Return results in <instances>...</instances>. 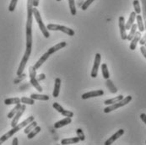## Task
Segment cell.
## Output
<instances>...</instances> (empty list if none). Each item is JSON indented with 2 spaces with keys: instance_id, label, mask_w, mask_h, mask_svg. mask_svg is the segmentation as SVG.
Instances as JSON below:
<instances>
[{
  "instance_id": "1",
  "label": "cell",
  "mask_w": 146,
  "mask_h": 145,
  "mask_svg": "<svg viewBox=\"0 0 146 145\" xmlns=\"http://www.w3.org/2000/svg\"><path fill=\"white\" fill-rule=\"evenodd\" d=\"M32 22L33 3L32 0H27V22H26V47L32 48Z\"/></svg>"
},
{
  "instance_id": "2",
  "label": "cell",
  "mask_w": 146,
  "mask_h": 145,
  "mask_svg": "<svg viewBox=\"0 0 146 145\" xmlns=\"http://www.w3.org/2000/svg\"><path fill=\"white\" fill-rule=\"evenodd\" d=\"M34 117H29L28 118H26L25 121H23L20 124H17L15 126H14V127H12V129L10 130V131H9L8 132H6L5 134H3L1 138H0V144H3L6 140H8L10 137H12L14 134H15L17 132H19L20 130H21L22 128H24L25 126H26L27 125L29 124V123H31V122H33L34 121Z\"/></svg>"
},
{
  "instance_id": "3",
  "label": "cell",
  "mask_w": 146,
  "mask_h": 145,
  "mask_svg": "<svg viewBox=\"0 0 146 145\" xmlns=\"http://www.w3.org/2000/svg\"><path fill=\"white\" fill-rule=\"evenodd\" d=\"M33 15L35 16L36 21L37 24H38V26H39L41 31L42 32L43 36H45V38H49L50 34H49V32H48V30L46 29V27L45 26L44 23L42 22V17H41V15H40V12L38 11V9H37L36 7L33 8Z\"/></svg>"
},
{
  "instance_id": "4",
  "label": "cell",
  "mask_w": 146,
  "mask_h": 145,
  "mask_svg": "<svg viewBox=\"0 0 146 145\" xmlns=\"http://www.w3.org/2000/svg\"><path fill=\"white\" fill-rule=\"evenodd\" d=\"M131 101H132V96L127 95V96H126L125 98H123L122 101H117V102L114 104H111V105H108L107 107H106L104 109V112L105 113H109V112H111L112 111H115V110H117V109H118L120 107H123L126 105H127Z\"/></svg>"
},
{
  "instance_id": "5",
  "label": "cell",
  "mask_w": 146,
  "mask_h": 145,
  "mask_svg": "<svg viewBox=\"0 0 146 145\" xmlns=\"http://www.w3.org/2000/svg\"><path fill=\"white\" fill-rule=\"evenodd\" d=\"M46 29L47 30H60L63 33L70 36H74V31L68 28V27H66L64 25H59V24H50L46 26Z\"/></svg>"
},
{
  "instance_id": "6",
  "label": "cell",
  "mask_w": 146,
  "mask_h": 145,
  "mask_svg": "<svg viewBox=\"0 0 146 145\" xmlns=\"http://www.w3.org/2000/svg\"><path fill=\"white\" fill-rule=\"evenodd\" d=\"M31 49L32 48H27L26 47L25 54H24V57H23V58L21 60L20 66H19V68H18V71H17V76L21 75V73H23L24 69L25 68V65H26V63H27L29 58H30V56H31Z\"/></svg>"
},
{
  "instance_id": "7",
  "label": "cell",
  "mask_w": 146,
  "mask_h": 145,
  "mask_svg": "<svg viewBox=\"0 0 146 145\" xmlns=\"http://www.w3.org/2000/svg\"><path fill=\"white\" fill-rule=\"evenodd\" d=\"M101 60H102L101 54L100 53H96V58H95L94 65H93V68H92V70H91V73H90L92 78H96L97 77L98 69H99V67L101 65Z\"/></svg>"
},
{
  "instance_id": "8",
  "label": "cell",
  "mask_w": 146,
  "mask_h": 145,
  "mask_svg": "<svg viewBox=\"0 0 146 145\" xmlns=\"http://www.w3.org/2000/svg\"><path fill=\"white\" fill-rule=\"evenodd\" d=\"M25 109H26L25 104L22 105H21V107L20 108V110L18 111V112H17V113L15 115V117H13V120H12V122H11V126H12V127L15 126L16 125L18 124L19 120H20V118L21 117V116L23 115V113L25 112Z\"/></svg>"
},
{
  "instance_id": "9",
  "label": "cell",
  "mask_w": 146,
  "mask_h": 145,
  "mask_svg": "<svg viewBox=\"0 0 146 145\" xmlns=\"http://www.w3.org/2000/svg\"><path fill=\"white\" fill-rule=\"evenodd\" d=\"M104 95V91L102 89H98V90H93V91H90L87 93H84L82 95V99L86 100L89 98H92V97H97V96H102Z\"/></svg>"
},
{
  "instance_id": "10",
  "label": "cell",
  "mask_w": 146,
  "mask_h": 145,
  "mask_svg": "<svg viewBox=\"0 0 146 145\" xmlns=\"http://www.w3.org/2000/svg\"><path fill=\"white\" fill-rule=\"evenodd\" d=\"M119 29H120V35H121V38L122 40H127V32H126L125 28V20L123 16H120L119 17Z\"/></svg>"
},
{
  "instance_id": "11",
  "label": "cell",
  "mask_w": 146,
  "mask_h": 145,
  "mask_svg": "<svg viewBox=\"0 0 146 145\" xmlns=\"http://www.w3.org/2000/svg\"><path fill=\"white\" fill-rule=\"evenodd\" d=\"M124 133V130L123 129H119L117 132H115L110 138H108L106 143H105V145H111L117 139H118L120 137H122Z\"/></svg>"
},
{
  "instance_id": "12",
  "label": "cell",
  "mask_w": 146,
  "mask_h": 145,
  "mask_svg": "<svg viewBox=\"0 0 146 145\" xmlns=\"http://www.w3.org/2000/svg\"><path fill=\"white\" fill-rule=\"evenodd\" d=\"M140 38H141V32H140V31H136V33H135L134 36H133V39L130 41V42H131V43H130V46H129L130 50L133 51V50H135V49H136L137 45H138V42H139Z\"/></svg>"
},
{
  "instance_id": "13",
  "label": "cell",
  "mask_w": 146,
  "mask_h": 145,
  "mask_svg": "<svg viewBox=\"0 0 146 145\" xmlns=\"http://www.w3.org/2000/svg\"><path fill=\"white\" fill-rule=\"evenodd\" d=\"M66 46H67V43H66V42H59L58 44H57V45L53 46L52 47H51L50 49H48L47 52H48L50 55H52V54L55 53L56 52H58V50H60V49H62V48H63V47H65Z\"/></svg>"
},
{
  "instance_id": "14",
  "label": "cell",
  "mask_w": 146,
  "mask_h": 145,
  "mask_svg": "<svg viewBox=\"0 0 146 145\" xmlns=\"http://www.w3.org/2000/svg\"><path fill=\"white\" fill-rule=\"evenodd\" d=\"M71 122H72L71 117H65L63 120H61V121L56 122V123L54 124V128H56V129L61 128V127H63V126H66V125L70 124Z\"/></svg>"
},
{
  "instance_id": "15",
  "label": "cell",
  "mask_w": 146,
  "mask_h": 145,
  "mask_svg": "<svg viewBox=\"0 0 146 145\" xmlns=\"http://www.w3.org/2000/svg\"><path fill=\"white\" fill-rule=\"evenodd\" d=\"M60 87H61V79L59 78H57L55 79V85H54V89H53V93H52L53 97L57 98L59 95Z\"/></svg>"
},
{
  "instance_id": "16",
  "label": "cell",
  "mask_w": 146,
  "mask_h": 145,
  "mask_svg": "<svg viewBox=\"0 0 146 145\" xmlns=\"http://www.w3.org/2000/svg\"><path fill=\"white\" fill-rule=\"evenodd\" d=\"M136 15H137V14H136L134 11L132 12V13L130 14V16H129V18H128V21H127V23L125 24L126 30H130L131 26L134 24V21H135V19H136Z\"/></svg>"
},
{
  "instance_id": "17",
  "label": "cell",
  "mask_w": 146,
  "mask_h": 145,
  "mask_svg": "<svg viewBox=\"0 0 146 145\" xmlns=\"http://www.w3.org/2000/svg\"><path fill=\"white\" fill-rule=\"evenodd\" d=\"M49 57H50V54H49L48 52H46V53H44L42 57H41V58H40V59H39L37 62H36V64L34 65V68H35L36 69H38V68H39L42 66V64H43L44 62L47 60V58H48Z\"/></svg>"
},
{
  "instance_id": "18",
  "label": "cell",
  "mask_w": 146,
  "mask_h": 145,
  "mask_svg": "<svg viewBox=\"0 0 146 145\" xmlns=\"http://www.w3.org/2000/svg\"><path fill=\"white\" fill-rule=\"evenodd\" d=\"M136 20H137V26H138L139 31H140L141 33L144 32L145 30V28L143 17L141 15H136Z\"/></svg>"
},
{
  "instance_id": "19",
  "label": "cell",
  "mask_w": 146,
  "mask_h": 145,
  "mask_svg": "<svg viewBox=\"0 0 146 145\" xmlns=\"http://www.w3.org/2000/svg\"><path fill=\"white\" fill-rule=\"evenodd\" d=\"M106 85L107 89H109V91H110L111 93H112V94H116V93L117 92V87L115 86V84L113 83V82H112L110 79H106Z\"/></svg>"
},
{
  "instance_id": "20",
  "label": "cell",
  "mask_w": 146,
  "mask_h": 145,
  "mask_svg": "<svg viewBox=\"0 0 146 145\" xmlns=\"http://www.w3.org/2000/svg\"><path fill=\"white\" fill-rule=\"evenodd\" d=\"M80 138L78 137H75V138H64L61 141V144L63 145H67V144H77L79 143Z\"/></svg>"
},
{
  "instance_id": "21",
  "label": "cell",
  "mask_w": 146,
  "mask_h": 145,
  "mask_svg": "<svg viewBox=\"0 0 146 145\" xmlns=\"http://www.w3.org/2000/svg\"><path fill=\"white\" fill-rule=\"evenodd\" d=\"M31 98H32L33 100H37V101H48L49 100V96L46 95H38V94H31Z\"/></svg>"
},
{
  "instance_id": "22",
  "label": "cell",
  "mask_w": 146,
  "mask_h": 145,
  "mask_svg": "<svg viewBox=\"0 0 146 145\" xmlns=\"http://www.w3.org/2000/svg\"><path fill=\"white\" fill-rule=\"evenodd\" d=\"M123 98H124L123 95H118V96H117V97H115V98H112V99H109V100L105 101L104 104L106 105H111V104H114L116 103V102H117V101H122Z\"/></svg>"
},
{
  "instance_id": "23",
  "label": "cell",
  "mask_w": 146,
  "mask_h": 145,
  "mask_svg": "<svg viewBox=\"0 0 146 145\" xmlns=\"http://www.w3.org/2000/svg\"><path fill=\"white\" fill-rule=\"evenodd\" d=\"M137 29H138V26H137V24H133L131 28H130V31H129V34L127 35V40L128 41H131L133 39V37L134 36L136 31H137Z\"/></svg>"
},
{
  "instance_id": "24",
  "label": "cell",
  "mask_w": 146,
  "mask_h": 145,
  "mask_svg": "<svg viewBox=\"0 0 146 145\" xmlns=\"http://www.w3.org/2000/svg\"><path fill=\"white\" fill-rule=\"evenodd\" d=\"M41 130H42V128L40 127V126H36L34 129H32L28 134H27V138H28V139H31V138H33L37 133H39L40 132H41Z\"/></svg>"
},
{
  "instance_id": "25",
  "label": "cell",
  "mask_w": 146,
  "mask_h": 145,
  "mask_svg": "<svg viewBox=\"0 0 146 145\" xmlns=\"http://www.w3.org/2000/svg\"><path fill=\"white\" fill-rule=\"evenodd\" d=\"M21 103V101L20 98L18 97H15V98H9V99H6L4 101V104L7 105H16V104Z\"/></svg>"
},
{
  "instance_id": "26",
  "label": "cell",
  "mask_w": 146,
  "mask_h": 145,
  "mask_svg": "<svg viewBox=\"0 0 146 145\" xmlns=\"http://www.w3.org/2000/svg\"><path fill=\"white\" fill-rule=\"evenodd\" d=\"M21 105H21V103L16 104L15 106V107L11 110V111L8 114V118H9V119H10V118H13V117H15V114L18 112V111L20 110Z\"/></svg>"
},
{
  "instance_id": "27",
  "label": "cell",
  "mask_w": 146,
  "mask_h": 145,
  "mask_svg": "<svg viewBox=\"0 0 146 145\" xmlns=\"http://www.w3.org/2000/svg\"><path fill=\"white\" fill-rule=\"evenodd\" d=\"M30 83H31V85L34 87V88H36L39 92H42V86L40 85V83L39 82L37 81V79H36V78H31V81H30Z\"/></svg>"
},
{
  "instance_id": "28",
  "label": "cell",
  "mask_w": 146,
  "mask_h": 145,
  "mask_svg": "<svg viewBox=\"0 0 146 145\" xmlns=\"http://www.w3.org/2000/svg\"><path fill=\"white\" fill-rule=\"evenodd\" d=\"M37 126V123H36V122H35V121H33V122H31V123H29V124L27 125L26 126H25V130H24V132L25 133V134H28L32 129H34L36 126Z\"/></svg>"
},
{
  "instance_id": "29",
  "label": "cell",
  "mask_w": 146,
  "mask_h": 145,
  "mask_svg": "<svg viewBox=\"0 0 146 145\" xmlns=\"http://www.w3.org/2000/svg\"><path fill=\"white\" fill-rule=\"evenodd\" d=\"M102 75H103V78L105 79H108L110 78V73H109V71H108V68H107V65L106 63L102 64Z\"/></svg>"
},
{
  "instance_id": "30",
  "label": "cell",
  "mask_w": 146,
  "mask_h": 145,
  "mask_svg": "<svg viewBox=\"0 0 146 145\" xmlns=\"http://www.w3.org/2000/svg\"><path fill=\"white\" fill-rule=\"evenodd\" d=\"M142 3V13H143V20H144V24H145V28L146 30V0H141Z\"/></svg>"
},
{
  "instance_id": "31",
  "label": "cell",
  "mask_w": 146,
  "mask_h": 145,
  "mask_svg": "<svg viewBox=\"0 0 146 145\" xmlns=\"http://www.w3.org/2000/svg\"><path fill=\"white\" fill-rule=\"evenodd\" d=\"M68 4H69V9H70L71 15H75L77 11H76V8H75L74 0H68Z\"/></svg>"
},
{
  "instance_id": "32",
  "label": "cell",
  "mask_w": 146,
  "mask_h": 145,
  "mask_svg": "<svg viewBox=\"0 0 146 145\" xmlns=\"http://www.w3.org/2000/svg\"><path fill=\"white\" fill-rule=\"evenodd\" d=\"M133 4V8H134V12L137 15H139L141 13V7H140L139 1V0H134Z\"/></svg>"
},
{
  "instance_id": "33",
  "label": "cell",
  "mask_w": 146,
  "mask_h": 145,
  "mask_svg": "<svg viewBox=\"0 0 146 145\" xmlns=\"http://www.w3.org/2000/svg\"><path fill=\"white\" fill-rule=\"evenodd\" d=\"M21 103L25 104V105H34L35 104V100L32 98H27V97H22L21 99Z\"/></svg>"
},
{
  "instance_id": "34",
  "label": "cell",
  "mask_w": 146,
  "mask_h": 145,
  "mask_svg": "<svg viewBox=\"0 0 146 145\" xmlns=\"http://www.w3.org/2000/svg\"><path fill=\"white\" fill-rule=\"evenodd\" d=\"M76 133H77L78 138H80V141H84V139H85V136H84V132L82 131V129L78 128V129L76 130Z\"/></svg>"
},
{
  "instance_id": "35",
  "label": "cell",
  "mask_w": 146,
  "mask_h": 145,
  "mask_svg": "<svg viewBox=\"0 0 146 145\" xmlns=\"http://www.w3.org/2000/svg\"><path fill=\"white\" fill-rule=\"evenodd\" d=\"M17 2H18V0H11L9 6V11L13 12L15 9V7L17 5Z\"/></svg>"
},
{
  "instance_id": "36",
  "label": "cell",
  "mask_w": 146,
  "mask_h": 145,
  "mask_svg": "<svg viewBox=\"0 0 146 145\" xmlns=\"http://www.w3.org/2000/svg\"><path fill=\"white\" fill-rule=\"evenodd\" d=\"M29 73H30V79H31V78H36V69L34 68V66L30 67V68H29Z\"/></svg>"
},
{
  "instance_id": "37",
  "label": "cell",
  "mask_w": 146,
  "mask_h": 145,
  "mask_svg": "<svg viewBox=\"0 0 146 145\" xmlns=\"http://www.w3.org/2000/svg\"><path fill=\"white\" fill-rule=\"evenodd\" d=\"M94 1H95V0H86L83 4H82V10H84V11L86 10V9L89 8V6H90Z\"/></svg>"
},
{
  "instance_id": "38",
  "label": "cell",
  "mask_w": 146,
  "mask_h": 145,
  "mask_svg": "<svg viewBox=\"0 0 146 145\" xmlns=\"http://www.w3.org/2000/svg\"><path fill=\"white\" fill-rule=\"evenodd\" d=\"M25 77H26V74H25V73H21V75H18V77L15 79L14 83H19L20 82H21L24 79H25Z\"/></svg>"
},
{
  "instance_id": "39",
  "label": "cell",
  "mask_w": 146,
  "mask_h": 145,
  "mask_svg": "<svg viewBox=\"0 0 146 145\" xmlns=\"http://www.w3.org/2000/svg\"><path fill=\"white\" fill-rule=\"evenodd\" d=\"M52 106H53V108H54V109H55L56 111H58L59 113H62V112L63 111V110H64L63 107H62V106H61V105H60L59 104L57 103V102L53 103Z\"/></svg>"
},
{
  "instance_id": "40",
  "label": "cell",
  "mask_w": 146,
  "mask_h": 145,
  "mask_svg": "<svg viewBox=\"0 0 146 145\" xmlns=\"http://www.w3.org/2000/svg\"><path fill=\"white\" fill-rule=\"evenodd\" d=\"M63 117H74V113L70 111H66V110H63V111L61 113Z\"/></svg>"
},
{
  "instance_id": "41",
  "label": "cell",
  "mask_w": 146,
  "mask_h": 145,
  "mask_svg": "<svg viewBox=\"0 0 146 145\" xmlns=\"http://www.w3.org/2000/svg\"><path fill=\"white\" fill-rule=\"evenodd\" d=\"M139 43H140V45L141 46H144L145 44L146 43V33L143 36V37L142 38H140V40H139Z\"/></svg>"
},
{
  "instance_id": "42",
  "label": "cell",
  "mask_w": 146,
  "mask_h": 145,
  "mask_svg": "<svg viewBox=\"0 0 146 145\" xmlns=\"http://www.w3.org/2000/svg\"><path fill=\"white\" fill-rule=\"evenodd\" d=\"M46 79V75L44 74V73H41V74H39L38 75V77L36 78V79H37V81L38 82H40V81H42V80H44Z\"/></svg>"
},
{
  "instance_id": "43",
  "label": "cell",
  "mask_w": 146,
  "mask_h": 145,
  "mask_svg": "<svg viewBox=\"0 0 146 145\" xmlns=\"http://www.w3.org/2000/svg\"><path fill=\"white\" fill-rule=\"evenodd\" d=\"M140 52H141V53L143 54V56L146 59V48L145 46H141V47H140Z\"/></svg>"
},
{
  "instance_id": "44",
  "label": "cell",
  "mask_w": 146,
  "mask_h": 145,
  "mask_svg": "<svg viewBox=\"0 0 146 145\" xmlns=\"http://www.w3.org/2000/svg\"><path fill=\"white\" fill-rule=\"evenodd\" d=\"M140 118H141V120L145 122L146 124V114L145 113H142L141 115H140Z\"/></svg>"
},
{
  "instance_id": "45",
  "label": "cell",
  "mask_w": 146,
  "mask_h": 145,
  "mask_svg": "<svg viewBox=\"0 0 146 145\" xmlns=\"http://www.w3.org/2000/svg\"><path fill=\"white\" fill-rule=\"evenodd\" d=\"M32 3H33V7H37L39 5V0H32Z\"/></svg>"
},
{
  "instance_id": "46",
  "label": "cell",
  "mask_w": 146,
  "mask_h": 145,
  "mask_svg": "<svg viewBox=\"0 0 146 145\" xmlns=\"http://www.w3.org/2000/svg\"><path fill=\"white\" fill-rule=\"evenodd\" d=\"M12 144H13V145H18V144H19V142H18V138H15L13 139Z\"/></svg>"
},
{
  "instance_id": "47",
  "label": "cell",
  "mask_w": 146,
  "mask_h": 145,
  "mask_svg": "<svg viewBox=\"0 0 146 145\" xmlns=\"http://www.w3.org/2000/svg\"><path fill=\"white\" fill-rule=\"evenodd\" d=\"M144 46H145V48H146V43H145V45H144Z\"/></svg>"
},
{
  "instance_id": "48",
  "label": "cell",
  "mask_w": 146,
  "mask_h": 145,
  "mask_svg": "<svg viewBox=\"0 0 146 145\" xmlns=\"http://www.w3.org/2000/svg\"><path fill=\"white\" fill-rule=\"evenodd\" d=\"M57 1H58V2H60V1H61V0H57Z\"/></svg>"
},
{
  "instance_id": "49",
  "label": "cell",
  "mask_w": 146,
  "mask_h": 145,
  "mask_svg": "<svg viewBox=\"0 0 146 145\" xmlns=\"http://www.w3.org/2000/svg\"><path fill=\"white\" fill-rule=\"evenodd\" d=\"M145 143H146V142H145Z\"/></svg>"
}]
</instances>
